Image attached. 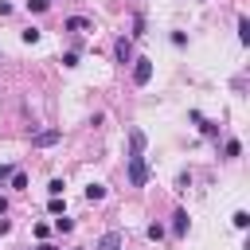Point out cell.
Returning a JSON list of instances; mask_svg holds the SVG:
<instances>
[{
  "label": "cell",
  "instance_id": "cell-20",
  "mask_svg": "<svg viewBox=\"0 0 250 250\" xmlns=\"http://www.w3.org/2000/svg\"><path fill=\"white\" fill-rule=\"evenodd\" d=\"M55 230H62V234H66V230H74V223L62 215V219H55Z\"/></svg>",
  "mask_w": 250,
  "mask_h": 250
},
{
  "label": "cell",
  "instance_id": "cell-8",
  "mask_svg": "<svg viewBox=\"0 0 250 250\" xmlns=\"http://www.w3.org/2000/svg\"><path fill=\"white\" fill-rule=\"evenodd\" d=\"M188 227H191L188 211H176V215H172V234H176V238H184V234H188Z\"/></svg>",
  "mask_w": 250,
  "mask_h": 250
},
{
  "label": "cell",
  "instance_id": "cell-22",
  "mask_svg": "<svg viewBox=\"0 0 250 250\" xmlns=\"http://www.w3.org/2000/svg\"><path fill=\"white\" fill-rule=\"evenodd\" d=\"M27 8H31V12H47V8H51V0H27Z\"/></svg>",
  "mask_w": 250,
  "mask_h": 250
},
{
  "label": "cell",
  "instance_id": "cell-6",
  "mask_svg": "<svg viewBox=\"0 0 250 250\" xmlns=\"http://www.w3.org/2000/svg\"><path fill=\"white\" fill-rule=\"evenodd\" d=\"M121 242H125L121 230H105V234L98 238V250H121Z\"/></svg>",
  "mask_w": 250,
  "mask_h": 250
},
{
  "label": "cell",
  "instance_id": "cell-15",
  "mask_svg": "<svg viewBox=\"0 0 250 250\" xmlns=\"http://www.w3.org/2000/svg\"><path fill=\"white\" fill-rule=\"evenodd\" d=\"M145 234H148L152 242H160V238H164V227H160V223H148V230H145Z\"/></svg>",
  "mask_w": 250,
  "mask_h": 250
},
{
  "label": "cell",
  "instance_id": "cell-4",
  "mask_svg": "<svg viewBox=\"0 0 250 250\" xmlns=\"http://www.w3.org/2000/svg\"><path fill=\"white\" fill-rule=\"evenodd\" d=\"M113 59L125 66V62H133V39H125V35H117V43H113Z\"/></svg>",
  "mask_w": 250,
  "mask_h": 250
},
{
  "label": "cell",
  "instance_id": "cell-9",
  "mask_svg": "<svg viewBox=\"0 0 250 250\" xmlns=\"http://www.w3.org/2000/svg\"><path fill=\"white\" fill-rule=\"evenodd\" d=\"M141 35H145V16L133 12V31H129V39H141Z\"/></svg>",
  "mask_w": 250,
  "mask_h": 250
},
{
  "label": "cell",
  "instance_id": "cell-1",
  "mask_svg": "<svg viewBox=\"0 0 250 250\" xmlns=\"http://www.w3.org/2000/svg\"><path fill=\"white\" fill-rule=\"evenodd\" d=\"M148 176H152V172H148V160H145V156H129V184H133V188H145Z\"/></svg>",
  "mask_w": 250,
  "mask_h": 250
},
{
  "label": "cell",
  "instance_id": "cell-24",
  "mask_svg": "<svg viewBox=\"0 0 250 250\" xmlns=\"http://www.w3.org/2000/svg\"><path fill=\"white\" fill-rule=\"evenodd\" d=\"M4 211H8V199H4V195H0V215H4Z\"/></svg>",
  "mask_w": 250,
  "mask_h": 250
},
{
  "label": "cell",
  "instance_id": "cell-7",
  "mask_svg": "<svg viewBox=\"0 0 250 250\" xmlns=\"http://www.w3.org/2000/svg\"><path fill=\"white\" fill-rule=\"evenodd\" d=\"M62 27L78 35V31H90V27H94V20H86V16H70V20H62Z\"/></svg>",
  "mask_w": 250,
  "mask_h": 250
},
{
  "label": "cell",
  "instance_id": "cell-2",
  "mask_svg": "<svg viewBox=\"0 0 250 250\" xmlns=\"http://www.w3.org/2000/svg\"><path fill=\"white\" fill-rule=\"evenodd\" d=\"M133 82L137 86H148L152 82V59H133Z\"/></svg>",
  "mask_w": 250,
  "mask_h": 250
},
{
  "label": "cell",
  "instance_id": "cell-5",
  "mask_svg": "<svg viewBox=\"0 0 250 250\" xmlns=\"http://www.w3.org/2000/svg\"><path fill=\"white\" fill-rule=\"evenodd\" d=\"M145 145H148V137H145V129H129V156H145Z\"/></svg>",
  "mask_w": 250,
  "mask_h": 250
},
{
  "label": "cell",
  "instance_id": "cell-18",
  "mask_svg": "<svg viewBox=\"0 0 250 250\" xmlns=\"http://www.w3.org/2000/svg\"><path fill=\"white\" fill-rule=\"evenodd\" d=\"M62 188H66L62 180H51V184H47V195H62Z\"/></svg>",
  "mask_w": 250,
  "mask_h": 250
},
{
  "label": "cell",
  "instance_id": "cell-21",
  "mask_svg": "<svg viewBox=\"0 0 250 250\" xmlns=\"http://www.w3.org/2000/svg\"><path fill=\"white\" fill-rule=\"evenodd\" d=\"M12 172H16V164H0V184H8V180H12Z\"/></svg>",
  "mask_w": 250,
  "mask_h": 250
},
{
  "label": "cell",
  "instance_id": "cell-17",
  "mask_svg": "<svg viewBox=\"0 0 250 250\" xmlns=\"http://www.w3.org/2000/svg\"><path fill=\"white\" fill-rule=\"evenodd\" d=\"M176 188H180V191H188V188H191V172H180V180H176Z\"/></svg>",
  "mask_w": 250,
  "mask_h": 250
},
{
  "label": "cell",
  "instance_id": "cell-23",
  "mask_svg": "<svg viewBox=\"0 0 250 250\" xmlns=\"http://www.w3.org/2000/svg\"><path fill=\"white\" fill-rule=\"evenodd\" d=\"M62 66H78V51H66L62 55Z\"/></svg>",
  "mask_w": 250,
  "mask_h": 250
},
{
  "label": "cell",
  "instance_id": "cell-11",
  "mask_svg": "<svg viewBox=\"0 0 250 250\" xmlns=\"http://www.w3.org/2000/svg\"><path fill=\"white\" fill-rule=\"evenodd\" d=\"M86 199H90V203L105 199V184H90V188H86Z\"/></svg>",
  "mask_w": 250,
  "mask_h": 250
},
{
  "label": "cell",
  "instance_id": "cell-13",
  "mask_svg": "<svg viewBox=\"0 0 250 250\" xmlns=\"http://www.w3.org/2000/svg\"><path fill=\"white\" fill-rule=\"evenodd\" d=\"M230 223H234L238 230H246V227H250V211H234V215H230Z\"/></svg>",
  "mask_w": 250,
  "mask_h": 250
},
{
  "label": "cell",
  "instance_id": "cell-25",
  "mask_svg": "<svg viewBox=\"0 0 250 250\" xmlns=\"http://www.w3.org/2000/svg\"><path fill=\"white\" fill-rule=\"evenodd\" d=\"M35 250H55V246H51V242H39V246H35Z\"/></svg>",
  "mask_w": 250,
  "mask_h": 250
},
{
  "label": "cell",
  "instance_id": "cell-10",
  "mask_svg": "<svg viewBox=\"0 0 250 250\" xmlns=\"http://www.w3.org/2000/svg\"><path fill=\"white\" fill-rule=\"evenodd\" d=\"M223 156H227V160H234V156H242V145H238V141L230 137V141L223 145Z\"/></svg>",
  "mask_w": 250,
  "mask_h": 250
},
{
  "label": "cell",
  "instance_id": "cell-16",
  "mask_svg": "<svg viewBox=\"0 0 250 250\" xmlns=\"http://www.w3.org/2000/svg\"><path fill=\"white\" fill-rule=\"evenodd\" d=\"M39 35H43L39 27H27V31H23V43H39Z\"/></svg>",
  "mask_w": 250,
  "mask_h": 250
},
{
  "label": "cell",
  "instance_id": "cell-3",
  "mask_svg": "<svg viewBox=\"0 0 250 250\" xmlns=\"http://www.w3.org/2000/svg\"><path fill=\"white\" fill-rule=\"evenodd\" d=\"M59 141H62V129H39V133L31 137L35 148H51V145H59Z\"/></svg>",
  "mask_w": 250,
  "mask_h": 250
},
{
  "label": "cell",
  "instance_id": "cell-14",
  "mask_svg": "<svg viewBox=\"0 0 250 250\" xmlns=\"http://www.w3.org/2000/svg\"><path fill=\"white\" fill-rule=\"evenodd\" d=\"M8 184H12V188H16V191H23V188H27V176H23V172H20V168H16V172H12V180H8Z\"/></svg>",
  "mask_w": 250,
  "mask_h": 250
},
{
  "label": "cell",
  "instance_id": "cell-19",
  "mask_svg": "<svg viewBox=\"0 0 250 250\" xmlns=\"http://www.w3.org/2000/svg\"><path fill=\"white\" fill-rule=\"evenodd\" d=\"M47 211H51V215H62V199H59V195H51V203H47Z\"/></svg>",
  "mask_w": 250,
  "mask_h": 250
},
{
  "label": "cell",
  "instance_id": "cell-12",
  "mask_svg": "<svg viewBox=\"0 0 250 250\" xmlns=\"http://www.w3.org/2000/svg\"><path fill=\"white\" fill-rule=\"evenodd\" d=\"M238 43H250V20L238 16Z\"/></svg>",
  "mask_w": 250,
  "mask_h": 250
}]
</instances>
